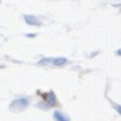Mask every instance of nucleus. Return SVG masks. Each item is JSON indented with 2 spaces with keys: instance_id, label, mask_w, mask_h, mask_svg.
Segmentation results:
<instances>
[{
  "instance_id": "obj_1",
  "label": "nucleus",
  "mask_w": 121,
  "mask_h": 121,
  "mask_svg": "<svg viewBox=\"0 0 121 121\" xmlns=\"http://www.w3.org/2000/svg\"><path fill=\"white\" fill-rule=\"evenodd\" d=\"M30 103V99L29 97H20L18 100H14L11 104H10V109L13 112H20L23 109H25Z\"/></svg>"
},
{
  "instance_id": "obj_2",
  "label": "nucleus",
  "mask_w": 121,
  "mask_h": 121,
  "mask_svg": "<svg viewBox=\"0 0 121 121\" xmlns=\"http://www.w3.org/2000/svg\"><path fill=\"white\" fill-rule=\"evenodd\" d=\"M24 20H25L26 24L32 25V26H39V25H40V20H39L37 17L31 16V14H29V16H24Z\"/></svg>"
},
{
  "instance_id": "obj_3",
  "label": "nucleus",
  "mask_w": 121,
  "mask_h": 121,
  "mask_svg": "<svg viewBox=\"0 0 121 121\" xmlns=\"http://www.w3.org/2000/svg\"><path fill=\"white\" fill-rule=\"evenodd\" d=\"M45 102H46L49 106H53V104L57 102L56 95H55L52 91H50L49 94H45Z\"/></svg>"
},
{
  "instance_id": "obj_4",
  "label": "nucleus",
  "mask_w": 121,
  "mask_h": 121,
  "mask_svg": "<svg viewBox=\"0 0 121 121\" xmlns=\"http://www.w3.org/2000/svg\"><path fill=\"white\" fill-rule=\"evenodd\" d=\"M67 63H68V60L64 57H57V58H53V60H52V64L55 67H62Z\"/></svg>"
},
{
  "instance_id": "obj_5",
  "label": "nucleus",
  "mask_w": 121,
  "mask_h": 121,
  "mask_svg": "<svg viewBox=\"0 0 121 121\" xmlns=\"http://www.w3.org/2000/svg\"><path fill=\"white\" fill-rule=\"evenodd\" d=\"M53 119H55L56 121H70L69 117H68L65 114L60 113V112H55V113H53Z\"/></svg>"
},
{
  "instance_id": "obj_6",
  "label": "nucleus",
  "mask_w": 121,
  "mask_h": 121,
  "mask_svg": "<svg viewBox=\"0 0 121 121\" xmlns=\"http://www.w3.org/2000/svg\"><path fill=\"white\" fill-rule=\"evenodd\" d=\"M52 60H53V58H51V57H49V58H43V59L39 60V64H49V63H52Z\"/></svg>"
},
{
  "instance_id": "obj_7",
  "label": "nucleus",
  "mask_w": 121,
  "mask_h": 121,
  "mask_svg": "<svg viewBox=\"0 0 121 121\" xmlns=\"http://www.w3.org/2000/svg\"><path fill=\"white\" fill-rule=\"evenodd\" d=\"M114 107H115V109H116V112L121 115V106H119V104H114Z\"/></svg>"
},
{
  "instance_id": "obj_8",
  "label": "nucleus",
  "mask_w": 121,
  "mask_h": 121,
  "mask_svg": "<svg viewBox=\"0 0 121 121\" xmlns=\"http://www.w3.org/2000/svg\"><path fill=\"white\" fill-rule=\"evenodd\" d=\"M26 37H36V33H29L26 35Z\"/></svg>"
},
{
  "instance_id": "obj_9",
  "label": "nucleus",
  "mask_w": 121,
  "mask_h": 121,
  "mask_svg": "<svg viewBox=\"0 0 121 121\" xmlns=\"http://www.w3.org/2000/svg\"><path fill=\"white\" fill-rule=\"evenodd\" d=\"M116 55H117V56H121V49L116 50Z\"/></svg>"
},
{
  "instance_id": "obj_10",
  "label": "nucleus",
  "mask_w": 121,
  "mask_h": 121,
  "mask_svg": "<svg viewBox=\"0 0 121 121\" xmlns=\"http://www.w3.org/2000/svg\"><path fill=\"white\" fill-rule=\"evenodd\" d=\"M0 3H1V1H0Z\"/></svg>"
}]
</instances>
